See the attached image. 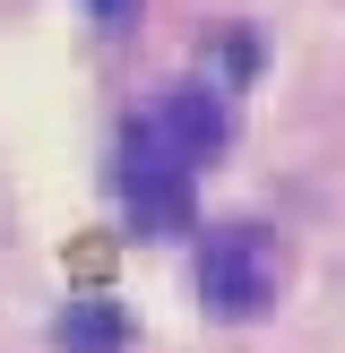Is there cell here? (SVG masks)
I'll list each match as a JSON object with an SVG mask.
<instances>
[{
	"instance_id": "obj_3",
	"label": "cell",
	"mask_w": 345,
	"mask_h": 353,
	"mask_svg": "<svg viewBox=\"0 0 345 353\" xmlns=\"http://www.w3.org/2000/svg\"><path fill=\"white\" fill-rule=\"evenodd\" d=\"M147 121H155V130H164V138H172V147H181V155H190V164H207V155H216V147H224V103H216V95H207V86H172V95H164V103H155V112H147Z\"/></svg>"
},
{
	"instance_id": "obj_2",
	"label": "cell",
	"mask_w": 345,
	"mask_h": 353,
	"mask_svg": "<svg viewBox=\"0 0 345 353\" xmlns=\"http://www.w3.org/2000/svg\"><path fill=\"white\" fill-rule=\"evenodd\" d=\"M121 190H130L138 224H190V155L172 147L155 121H130V147H121Z\"/></svg>"
},
{
	"instance_id": "obj_1",
	"label": "cell",
	"mask_w": 345,
	"mask_h": 353,
	"mask_svg": "<svg viewBox=\"0 0 345 353\" xmlns=\"http://www.w3.org/2000/svg\"><path fill=\"white\" fill-rule=\"evenodd\" d=\"M199 293L224 310V319H250V310L276 302V241L250 233V224H224V233H207L199 250Z\"/></svg>"
},
{
	"instance_id": "obj_4",
	"label": "cell",
	"mask_w": 345,
	"mask_h": 353,
	"mask_svg": "<svg viewBox=\"0 0 345 353\" xmlns=\"http://www.w3.org/2000/svg\"><path fill=\"white\" fill-rule=\"evenodd\" d=\"M121 336H130V327H121L112 302H69V319H61V345L69 353H121Z\"/></svg>"
},
{
	"instance_id": "obj_5",
	"label": "cell",
	"mask_w": 345,
	"mask_h": 353,
	"mask_svg": "<svg viewBox=\"0 0 345 353\" xmlns=\"http://www.w3.org/2000/svg\"><path fill=\"white\" fill-rule=\"evenodd\" d=\"M95 9H103V17H121V9H130V0H95Z\"/></svg>"
}]
</instances>
